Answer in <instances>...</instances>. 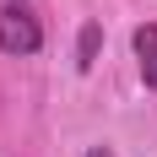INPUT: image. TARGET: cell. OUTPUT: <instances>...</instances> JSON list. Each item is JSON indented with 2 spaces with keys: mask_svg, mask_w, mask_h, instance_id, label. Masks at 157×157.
Instances as JSON below:
<instances>
[{
  "mask_svg": "<svg viewBox=\"0 0 157 157\" xmlns=\"http://www.w3.org/2000/svg\"><path fill=\"white\" fill-rule=\"evenodd\" d=\"M0 49L16 60L44 49V22L33 11V0H0Z\"/></svg>",
  "mask_w": 157,
  "mask_h": 157,
  "instance_id": "obj_1",
  "label": "cell"
},
{
  "mask_svg": "<svg viewBox=\"0 0 157 157\" xmlns=\"http://www.w3.org/2000/svg\"><path fill=\"white\" fill-rule=\"evenodd\" d=\"M136 65H141V81L157 87V22L136 27Z\"/></svg>",
  "mask_w": 157,
  "mask_h": 157,
  "instance_id": "obj_2",
  "label": "cell"
},
{
  "mask_svg": "<svg viewBox=\"0 0 157 157\" xmlns=\"http://www.w3.org/2000/svg\"><path fill=\"white\" fill-rule=\"evenodd\" d=\"M98 49H103V27L87 22V27L76 33V71H92V65H98Z\"/></svg>",
  "mask_w": 157,
  "mask_h": 157,
  "instance_id": "obj_3",
  "label": "cell"
},
{
  "mask_svg": "<svg viewBox=\"0 0 157 157\" xmlns=\"http://www.w3.org/2000/svg\"><path fill=\"white\" fill-rule=\"evenodd\" d=\"M87 157H114V152H109V146H92V152H87Z\"/></svg>",
  "mask_w": 157,
  "mask_h": 157,
  "instance_id": "obj_4",
  "label": "cell"
}]
</instances>
